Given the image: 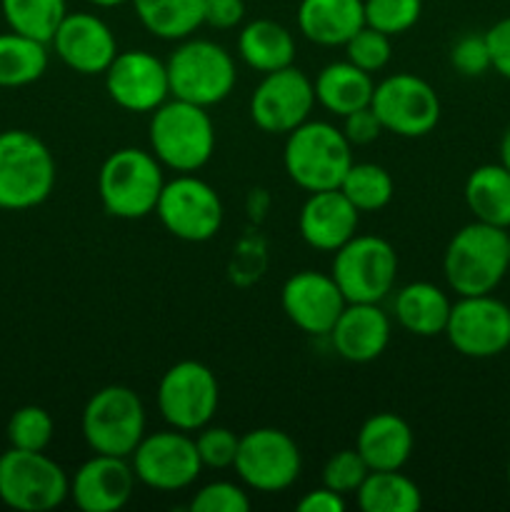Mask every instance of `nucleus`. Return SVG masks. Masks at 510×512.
<instances>
[{
    "mask_svg": "<svg viewBox=\"0 0 510 512\" xmlns=\"http://www.w3.org/2000/svg\"><path fill=\"white\" fill-rule=\"evenodd\" d=\"M243 18V0H205L203 3V23L210 25V28L230 30L243 23Z\"/></svg>",
    "mask_w": 510,
    "mask_h": 512,
    "instance_id": "nucleus-43",
    "label": "nucleus"
},
{
    "mask_svg": "<svg viewBox=\"0 0 510 512\" xmlns=\"http://www.w3.org/2000/svg\"><path fill=\"white\" fill-rule=\"evenodd\" d=\"M163 185V165L148 150L120 148L100 165V203L113 218L140 220L155 213Z\"/></svg>",
    "mask_w": 510,
    "mask_h": 512,
    "instance_id": "nucleus-4",
    "label": "nucleus"
},
{
    "mask_svg": "<svg viewBox=\"0 0 510 512\" xmlns=\"http://www.w3.org/2000/svg\"><path fill=\"white\" fill-rule=\"evenodd\" d=\"M445 335L465 358H495L510 348V308L490 293L465 295L450 308Z\"/></svg>",
    "mask_w": 510,
    "mask_h": 512,
    "instance_id": "nucleus-15",
    "label": "nucleus"
},
{
    "mask_svg": "<svg viewBox=\"0 0 510 512\" xmlns=\"http://www.w3.org/2000/svg\"><path fill=\"white\" fill-rule=\"evenodd\" d=\"M148 33L160 40H185L203 25L205 0H130Z\"/></svg>",
    "mask_w": 510,
    "mask_h": 512,
    "instance_id": "nucleus-29",
    "label": "nucleus"
},
{
    "mask_svg": "<svg viewBox=\"0 0 510 512\" xmlns=\"http://www.w3.org/2000/svg\"><path fill=\"white\" fill-rule=\"evenodd\" d=\"M450 63L465 78H480L490 70V53L485 35H463L455 40L453 50H450Z\"/></svg>",
    "mask_w": 510,
    "mask_h": 512,
    "instance_id": "nucleus-40",
    "label": "nucleus"
},
{
    "mask_svg": "<svg viewBox=\"0 0 510 512\" xmlns=\"http://www.w3.org/2000/svg\"><path fill=\"white\" fill-rule=\"evenodd\" d=\"M413 430L400 415L375 413L363 423L355 450L370 470H400L413 455Z\"/></svg>",
    "mask_w": 510,
    "mask_h": 512,
    "instance_id": "nucleus-24",
    "label": "nucleus"
},
{
    "mask_svg": "<svg viewBox=\"0 0 510 512\" xmlns=\"http://www.w3.org/2000/svg\"><path fill=\"white\" fill-rule=\"evenodd\" d=\"M238 53L255 73H275V70L293 65L295 38L285 25L258 18L240 30Z\"/></svg>",
    "mask_w": 510,
    "mask_h": 512,
    "instance_id": "nucleus-27",
    "label": "nucleus"
},
{
    "mask_svg": "<svg viewBox=\"0 0 510 512\" xmlns=\"http://www.w3.org/2000/svg\"><path fill=\"white\" fill-rule=\"evenodd\" d=\"M235 473L258 493H280L298 480L303 455L295 440L278 428H255L240 438Z\"/></svg>",
    "mask_w": 510,
    "mask_h": 512,
    "instance_id": "nucleus-13",
    "label": "nucleus"
},
{
    "mask_svg": "<svg viewBox=\"0 0 510 512\" xmlns=\"http://www.w3.org/2000/svg\"><path fill=\"white\" fill-rule=\"evenodd\" d=\"M370 468L358 450H340L325 463L323 485L340 495H355L368 478Z\"/></svg>",
    "mask_w": 510,
    "mask_h": 512,
    "instance_id": "nucleus-37",
    "label": "nucleus"
},
{
    "mask_svg": "<svg viewBox=\"0 0 510 512\" xmlns=\"http://www.w3.org/2000/svg\"><path fill=\"white\" fill-rule=\"evenodd\" d=\"M450 298L445 295V290H440L438 285L425 283H408L405 288H400L395 293L393 313L395 320L400 323V328H405L408 333L418 335V338H435V335H445V325L450 318Z\"/></svg>",
    "mask_w": 510,
    "mask_h": 512,
    "instance_id": "nucleus-25",
    "label": "nucleus"
},
{
    "mask_svg": "<svg viewBox=\"0 0 510 512\" xmlns=\"http://www.w3.org/2000/svg\"><path fill=\"white\" fill-rule=\"evenodd\" d=\"M55 188V158L28 130L0 133V208L28 210L45 203Z\"/></svg>",
    "mask_w": 510,
    "mask_h": 512,
    "instance_id": "nucleus-5",
    "label": "nucleus"
},
{
    "mask_svg": "<svg viewBox=\"0 0 510 512\" xmlns=\"http://www.w3.org/2000/svg\"><path fill=\"white\" fill-rule=\"evenodd\" d=\"M393 178L383 165L353 163L340 183V193L358 208V213H378L393 198Z\"/></svg>",
    "mask_w": 510,
    "mask_h": 512,
    "instance_id": "nucleus-33",
    "label": "nucleus"
},
{
    "mask_svg": "<svg viewBox=\"0 0 510 512\" xmlns=\"http://www.w3.org/2000/svg\"><path fill=\"white\" fill-rule=\"evenodd\" d=\"M508 268V230L480 220L463 225L450 238L443 255L445 280L458 298L493 293Z\"/></svg>",
    "mask_w": 510,
    "mask_h": 512,
    "instance_id": "nucleus-1",
    "label": "nucleus"
},
{
    "mask_svg": "<svg viewBox=\"0 0 510 512\" xmlns=\"http://www.w3.org/2000/svg\"><path fill=\"white\" fill-rule=\"evenodd\" d=\"M370 108L383 123V130L400 138H423L433 133L440 120L438 93L428 80L413 73H395L380 80Z\"/></svg>",
    "mask_w": 510,
    "mask_h": 512,
    "instance_id": "nucleus-12",
    "label": "nucleus"
},
{
    "mask_svg": "<svg viewBox=\"0 0 510 512\" xmlns=\"http://www.w3.org/2000/svg\"><path fill=\"white\" fill-rule=\"evenodd\" d=\"M355 495L365 512H418L423 508L420 488L400 470H370Z\"/></svg>",
    "mask_w": 510,
    "mask_h": 512,
    "instance_id": "nucleus-30",
    "label": "nucleus"
},
{
    "mask_svg": "<svg viewBox=\"0 0 510 512\" xmlns=\"http://www.w3.org/2000/svg\"><path fill=\"white\" fill-rule=\"evenodd\" d=\"M315 103L313 80L288 65L263 75L250 98V118L263 133L288 135L310 118Z\"/></svg>",
    "mask_w": 510,
    "mask_h": 512,
    "instance_id": "nucleus-16",
    "label": "nucleus"
},
{
    "mask_svg": "<svg viewBox=\"0 0 510 512\" xmlns=\"http://www.w3.org/2000/svg\"><path fill=\"white\" fill-rule=\"evenodd\" d=\"M10 448L20 450H45L53 440L55 423L50 413L40 405H23L8 420Z\"/></svg>",
    "mask_w": 510,
    "mask_h": 512,
    "instance_id": "nucleus-34",
    "label": "nucleus"
},
{
    "mask_svg": "<svg viewBox=\"0 0 510 512\" xmlns=\"http://www.w3.org/2000/svg\"><path fill=\"white\" fill-rule=\"evenodd\" d=\"M193 512H248L250 498L240 485L228 480H215L200 488L190 500Z\"/></svg>",
    "mask_w": 510,
    "mask_h": 512,
    "instance_id": "nucleus-39",
    "label": "nucleus"
},
{
    "mask_svg": "<svg viewBox=\"0 0 510 512\" xmlns=\"http://www.w3.org/2000/svg\"><path fill=\"white\" fill-rule=\"evenodd\" d=\"M363 25V0H300L298 5L300 33L315 45H345Z\"/></svg>",
    "mask_w": 510,
    "mask_h": 512,
    "instance_id": "nucleus-23",
    "label": "nucleus"
},
{
    "mask_svg": "<svg viewBox=\"0 0 510 512\" xmlns=\"http://www.w3.org/2000/svg\"><path fill=\"white\" fill-rule=\"evenodd\" d=\"M465 205L480 223L510 228V170L503 163L478 165L465 180Z\"/></svg>",
    "mask_w": 510,
    "mask_h": 512,
    "instance_id": "nucleus-28",
    "label": "nucleus"
},
{
    "mask_svg": "<svg viewBox=\"0 0 510 512\" xmlns=\"http://www.w3.org/2000/svg\"><path fill=\"white\" fill-rule=\"evenodd\" d=\"M45 45L15 30L0 35V88H23L43 78L48 68Z\"/></svg>",
    "mask_w": 510,
    "mask_h": 512,
    "instance_id": "nucleus-31",
    "label": "nucleus"
},
{
    "mask_svg": "<svg viewBox=\"0 0 510 512\" xmlns=\"http://www.w3.org/2000/svg\"><path fill=\"white\" fill-rule=\"evenodd\" d=\"M148 138L160 165L175 173H195L213 158L215 125L203 105L173 98L153 110Z\"/></svg>",
    "mask_w": 510,
    "mask_h": 512,
    "instance_id": "nucleus-2",
    "label": "nucleus"
},
{
    "mask_svg": "<svg viewBox=\"0 0 510 512\" xmlns=\"http://www.w3.org/2000/svg\"><path fill=\"white\" fill-rule=\"evenodd\" d=\"M333 350L348 363H370L390 343V318L380 303H348L328 333Z\"/></svg>",
    "mask_w": 510,
    "mask_h": 512,
    "instance_id": "nucleus-22",
    "label": "nucleus"
},
{
    "mask_svg": "<svg viewBox=\"0 0 510 512\" xmlns=\"http://www.w3.org/2000/svg\"><path fill=\"white\" fill-rule=\"evenodd\" d=\"M300 512H343L345 510V495L335 493L330 488H315L310 493H305L298 500Z\"/></svg>",
    "mask_w": 510,
    "mask_h": 512,
    "instance_id": "nucleus-44",
    "label": "nucleus"
},
{
    "mask_svg": "<svg viewBox=\"0 0 510 512\" xmlns=\"http://www.w3.org/2000/svg\"><path fill=\"white\" fill-rule=\"evenodd\" d=\"M88 3L98 5V8H118V5L130 3V0H88Z\"/></svg>",
    "mask_w": 510,
    "mask_h": 512,
    "instance_id": "nucleus-46",
    "label": "nucleus"
},
{
    "mask_svg": "<svg viewBox=\"0 0 510 512\" xmlns=\"http://www.w3.org/2000/svg\"><path fill=\"white\" fill-rule=\"evenodd\" d=\"M130 465L140 483L160 493L190 488L203 473L195 440L175 428L145 435L130 455Z\"/></svg>",
    "mask_w": 510,
    "mask_h": 512,
    "instance_id": "nucleus-14",
    "label": "nucleus"
},
{
    "mask_svg": "<svg viewBox=\"0 0 510 512\" xmlns=\"http://www.w3.org/2000/svg\"><path fill=\"white\" fill-rule=\"evenodd\" d=\"M500 163L510 170V125L503 133V138H500Z\"/></svg>",
    "mask_w": 510,
    "mask_h": 512,
    "instance_id": "nucleus-45",
    "label": "nucleus"
},
{
    "mask_svg": "<svg viewBox=\"0 0 510 512\" xmlns=\"http://www.w3.org/2000/svg\"><path fill=\"white\" fill-rule=\"evenodd\" d=\"M340 130H343L350 145H368L380 138L383 123H380V118L375 115V110L370 108V105H365V108L353 110V113L345 115L343 128Z\"/></svg>",
    "mask_w": 510,
    "mask_h": 512,
    "instance_id": "nucleus-41",
    "label": "nucleus"
},
{
    "mask_svg": "<svg viewBox=\"0 0 510 512\" xmlns=\"http://www.w3.org/2000/svg\"><path fill=\"white\" fill-rule=\"evenodd\" d=\"M330 275L348 303H380L395 285L398 253L378 235H355L335 250Z\"/></svg>",
    "mask_w": 510,
    "mask_h": 512,
    "instance_id": "nucleus-9",
    "label": "nucleus"
},
{
    "mask_svg": "<svg viewBox=\"0 0 510 512\" xmlns=\"http://www.w3.org/2000/svg\"><path fill=\"white\" fill-rule=\"evenodd\" d=\"M58 58L80 75H98L108 70L118 55V40L103 18L93 13H68L55 30Z\"/></svg>",
    "mask_w": 510,
    "mask_h": 512,
    "instance_id": "nucleus-19",
    "label": "nucleus"
},
{
    "mask_svg": "<svg viewBox=\"0 0 510 512\" xmlns=\"http://www.w3.org/2000/svg\"><path fill=\"white\" fill-rule=\"evenodd\" d=\"M280 303L295 328L308 335H328L348 300L330 273L300 270L285 280Z\"/></svg>",
    "mask_w": 510,
    "mask_h": 512,
    "instance_id": "nucleus-18",
    "label": "nucleus"
},
{
    "mask_svg": "<svg viewBox=\"0 0 510 512\" xmlns=\"http://www.w3.org/2000/svg\"><path fill=\"white\" fill-rule=\"evenodd\" d=\"M508 258H510V228H508Z\"/></svg>",
    "mask_w": 510,
    "mask_h": 512,
    "instance_id": "nucleus-47",
    "label": "nucleus"
},
{
    "mask_svg": "<svg viewBox=\"0 0 510 512\" xmlns=\"http://www.w3.org/2000/svg\"><path fill=\"white\" fill-rule=\"evenodd\" d=\"M83 438L93 453L130 458L145 438V408L133 388L108 385L83 410Z\"/></svg>",
    "mask_w": 510,
    "mask_h": 512,
    "instance_id": "nucleus-7",
    "label": "nucleus"
},
{
    "mask_svg": "<svg viewBox=\"0 0 510 512\" xmlns=\"http://www.w3.org/2000/svg\"><path fill=\"white\" fill-rule=\"evenodd\" d=\"M505 475H508V485H510V463H508V470H505Z\"/></svg>",
    "mask_w": 510,
    "mask_h": 512,
    "instance_id": "nucleus-48",
    "label": "nucleus"
},
{
    "mask_svg": "<svg viewBox=\"0 0 510 512\" xmlns=\"http://www.w3.org/2000/svg\"><path fill=\"white\" fill-rule=\"evenodd\" d=\"M110 100L130 113H153L168 100V65L148 50H125L105 70Z\"/></svg>",
    "mask_w": 510,
    "mask_h": 512,
    "instance_id": "nucleus-17",
    "label": "nucleus"
},
{
    "mask_svg": "<svg viewBox=\"0 0 510 512\" xmlns=\"http://www.w3.org/2000/svg\"><path fill=\"white\" fill-rule=\"evenodd\" d=\"M220 403L215 373L198 360L170 365L158 385V410L165 423L183 433H195L213 420Z\"/></svg>",
    "mask_w": 510,
    "mask_h": 512,
    "instance_id": "nucleus-11",
    "label": "nucleus"
},
{
    "mask_svg": "<svg viewBox=\"0 0 510 512\" xmlns=\"http://www.w3.org/2000/svg\"><path fill=\"white\" fill-rule=\"evenodd\" d=\"M315 100L323 105L328 113L345 118L353 110L365 108L373 100V75L360 70L350 60L325 65L313 83Z\"/></svg>",
    "mask_w": 510,
    "mask_h": 512,
    "instance_id": "nucleus-26",
    "label": "nucleus"
},
{
    "mask_svg": "<svg viewBox=\"0 0 510 512\" xmlns=\"http://www.w3.org/2000/svg\"><path fill=\"white\" fill-rule=\"evenodd\" d=\"M155 215L170 235L185 243H205L223 228V200L213 185L195 178L193 173H180L163 185Z\"/></svg>",
    "mask_w": 510,
    "mask_h": 512,
    "instance_id": "nucleus-10",
    "label": "nucleus"
},
{
    "mask_svg": "<svg viewBox=\"0 0 510 512\" xmlns=\"http://www.w3.org/2000/svg\"><path fill=\"white\" fill-rule=\"evenodd\" d=\"M485 43H488L490 53V68L505 80H510V15L498 20L485 30Z\"/></svg>",
    "mask_w": 510,
    "mask_h": 512,
    "instance_id": "nucleus-42",
    "label": "nucleus"
},
{
    "mask_svg": "<svg viewBox=\"0 0 510 512\" xmlns=\"http://www.w3.org/2000/svg\"><path fill=\"white\" fill-rule=\"evenodd\" d=\"M130 458L100 455L85 460L70 478V498L83 512H115L135 493V470Z\"/></svg>",
    "mask_w": 510,
    "mask_h": 512,
    "instance_id": "nucleus-20",
    "label": "nucleus"
},
{
    "mask_svg": "<svg viewBox=\"0 0 510 512\" xmlns=\"http://www.w3.org/2000/svg\"><path fill=\"white\" fill-rule=\"evenodd\" d=\"M365 25L385 35H403L423 13V0H363Z\"/></svg>",
    "mask_w": 510,
    "mask_h": 512,
    "instance_id": "nucleus-35",
    "label": "nucleus"
},
{
    "mask_svg": "<svg viewBox=\"0 0 510 512\" xmlns=\"http://www.w3.org/2000/svg\"><path fill=\"white\" fill-rule=\"evenodd\" d=\"M0 8L10 30L40 43H50L58 25L68 15L65 0H0Z\"/></svg>",
    "mask_w": 510,
    "mask_h": 512,
    "instance_id": "nucleus-32",
    "label": "nucleus"
},
{
    "mask_svg": "<svg viewBox=\"0 0 510 512\" xmlns=\"http://www.w3.org/2000/svg\"><path fill=\"white\" fill-rule=\"evenodd\" d=\"M353 163V145L343 130L325 120H305L285 140V173L308 193L340 188Z\"/></svg>",
    "mask_w": 510,
    "mask_h": 512,
    "instance_id": "nucleus-3",
    "label": "nucleus"
},
{
    "mask_svg": "<svg viewBox=\"0 0 510 512\" xmlns=\"http://www.w3.org/2000/svg\"><path fill=\"white\" fill-rule=\"evenodd\" d=\"M345 55L353 65H358L365 73H378L390 63L393 55V45H390V35L380 33V30L363 25L353 38L345 43Z\"/></svg>",
    "mask_w": 510,
    "mask_h": 512,
    "instance_id": "nucleus-36",
    "label": "nucleus"
},
{
    "mask_svg": "<svg viewBox=\"0 0 510 512\" xmlns=\"http://www.w3.org/2000/svg\"><path fill=\"white\" fill-rule=\"evenodd\" d=\"M165 65H168L170 95L203 108L223 103L233 93L238 80L233 55L213 40L185 38L170 53Z\"/></svg>",
    "mask_w": 510,
    "mask_h": 512,
    "instance_id": "nucleus-6",
    "label": "nucleus"
},
{
    "mask_svg": "<svg viewBox=\"0 0 510 512\" xmlns=\"http://www.w3.org/2000/svg\"><path fill=\"white\" fill-rule=\"evenodd\" d=\"M360 213L340 188L310 193L300 208V235L305 243L323 253H335L358 235Z\"/></svg>",
    "mask_w": 510,
    "mask_h": 512,
    "instance_id": "nucleus-21",
    "label": "nucleus"
},
{
    "mask_svg": "<svg viewBox=\"0 0 510 512\" xmlns=\"http://www.w3.org/2000/svg\"><path fill=\"white\" fill-rule=\"evenodd\" d=\"M70 495L65 470L45 450L10 448L0 455V500L18 512H48Z\"/></svg>",
    "mask_w": 510,
    "mask_h": 512,
    "instance_id": "nucleus-8",
    "label": "nucleus"
},
{
    "mask_svg": "<svg viewBox=\"0 0 510 512\" xmlns=\"http://www.w3.org/2000/svg\"><path fill=\"white\" fill-rule=\"evenodd\" d=\"M238 445V435L228 428H218V425H205V428L198 430V438H195L200 463H203V468L213 470L233 468L235 455H238Z\"/></svg>",
    "mask_w": 510,
    "mask_h": 512,
    "instance_id": "nucleus-38",
    "label": "nucleus"
}]
</instances>
